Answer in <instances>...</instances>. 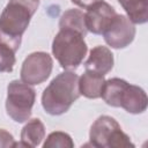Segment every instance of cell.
I'll return each mask as SVG.
<instances>
[{
    "mask_svg": "<svg viewBox=\"0 0 148 148\" xmlns=\"http://www.w3.org/2000/svg\"><path fill=\"white\" fill-rule=\"evenodd\" d=\"M80 96L79 75L72 71H65L58 74L44 89L42 105L46 113L60 116L66 113Z\"/></svg>",
    "mask_w": 148,
    "mask_h": 148,
    "instance_id": "1",
    "label": "cell"
},
{
    "mask_svg": "<svg viewBox=\"0 0 148 148\" xmlns=\"http://www.w3.org/2000/svg\"><path fill=\"white\" fill-rule=\"evenodd\" d=\"M45 139V126L40 119H28V123L21 131V141L25 147H37Z\"/></svg>",
    "mask_w": 148,
    "mask_h": 148,
    "instance_id": "14",
    "label": "cell"
},
{
    "mask_svg": "<svg viewBox=\"0 0 148 148\" xmlns=\"http://www.w3.org/2000/svg\"><path fill=\"white\" fill-rule=\"evenodd\" d=\"M22 38H13L0 32V73H10L16 62L15 53Z\"/></svg>",
    "mask_w": 148,
    "mask_h": 148,
    "instance_id": "11",
    "label": "cell"
},
{
    "mask_svg": "<svg viewBox=\"0 0 148 148\" xmlns=\"http://www.w3.org/2000/svg\"><path fill=\"white\" fill-rule=\"evenodd\" d=\"M116 15V9L105 1L90 6L84 13L87 30L94 35H102Z\"/></svg>",
    "mask_w": 148,
    "mask_h": 148,
    "instance_id": "8",
    "label": "cell"
},
{
    "mask_svg": "<svg viewBox=\"0 0 148 148\" xmlns=\"http://www.w3.org/2000/svg\"><path fill=\"white\" fill-rule=\"evenodd\" d=\"M130 1H132V0H118V2L121 5V6H124L125 3H127V2H130Z\"/></svg>",
    "mask_w": 148,
    "mask_h": 148,
    "instance_id": "20",
    "label": "cell"
},
{
    "mask_svg": "<svg viewBox=\"0 0 148 148\" xmlns=\"http://www.w3.org/2000/svg\"><path fill=\"white\" fill-rule=\"evenodd\" d=\"M14 138L13 135L3 128H0V147L2 148H10L14 146Z\"/></svg>",
    "mask_w": 148,
    "mask_h": 148,
    "instance_id": "18",
    "label": "cell"
},
{
    "mask_svg": "<svg viewBox=\"0 0 148 148\" xmlns=\"http://www.w3.org/2000/svg\"><path fill=\"white\" fill-rule=\"evenodd\" d=\"M114 59L111 50L106 46L97 45L90 50L89 57L84 62V68L86 71L104 76L112 69Z\"/></svg>",
    "mask_w": 148,
    "mask_h": 148,
    "instance_id": "9",
    "label": "cell"
},
{
    "mask_svg": "<svg viewBox=\"0 0 148 148\" xmlns=\"http://www.w3.org/2000/svg\"><path fill=\"white\" fill-rule=\"evenodd\" d=\"M59 28L60 30H73L79 34H81L83 37H86L88 30L86 27L84 21V13L76 8L67 9L62 13L60 21H59Z\"/></svg>",
    "mask_w": 148,
    "mask_h": 148,
    "instance_id": "15",
    "label": "cell"
},
{
    "mask_svg": "<svg viewBox=\"0 0 148 148\" xmlns=\"http://www.w3.org/2000/svg\"><path fill=\"white\" fill-rule=\"evenodd\" d=\"M133 24H143L148 20V0H132L123 6Z\"/></svg>",
    "mask_w": 148,
    "mask_h": 148,
    "instance_id": "16",
    "label": "cell"
},
{
    "mask_svg": "<svg viewBox=\"0 0 148 148\" xmlns=\"http://www.w3.org/2000/svg\"><path fill=\"white\" fill-rule=\"evenodd\" d=\"M38 6L39 0H9L0 15V32L22 38Z\"/></svg>",
    "mask_w": 148,
    "mask_h": 148,
    "instance_id": "3",
    "label": "cell"
},
{
    "mask_svg": "<svg viewBox=\"0 0 148 148\" xmlns=\"http://www.w3.org/2000/svg\"><path fill=\"white\" fill-rule=\"evenodd\" d=\"M148 98L146 91L134 84H128L120 99V108L132 114H139L147 110Z\"/></svg>",
    "mask_w": 148,
    "mask_h": 148,
    "instance_id": "10",
    "label": "cell"
},
{
    "mask_svg": "<svg viewBox=\"0 0 148 148\" xmlns=\"http://www.w3.org/2000/svg\"><path fill=\"white\" fill-rule=\"evenodd\" d=\"M53 68L52 57L46 52H32L23 61L20 76L21 81L30 86L40 84L50 76Z\"/></svg>",
    "mask_w": 148,
    "mask_h": 148,
    "instance_id": "6",
    "label": "cell"
},
{
    "mask_svg": "<svg viewBox=\"0 0 148 148\" xmlns=\"http://www.w3.org/2000/svg\"><path fill=\"white\" fill-rule=\"evenodd\" d=\"M43 147L44 148H57V147L73 148L74 142H73L69 134H67L65 132H61V131H56V132H52L47 135Z\"/></svg>",
    "mask_w": 148,
    "mask_h": 148,
    "instance_id": "17",
    "label": "cell"
},
{
    "mask_svg": "<svg viewBox=\"0 0 148 148\" xmlns=\"http://www.w3.org/2000/svg\"><path fill=\"white\" fill-rule=\"evenodd\" d=\"M102 35L112 49H125L135 37V27L126 15L117 14Z\"/></svg>",
    "mask_w": 148,
    "mask_h": 148,
    "instance_id": "7",
    "label": "cell"
},
{
    "mask_svg": "<svg viewBox=\"0 0 148 148\" xmlns=\"http://www.w3.org/2000/svg\"><path fill=\"white\" fill-rule=\"evenodd\" d=\"M74 5H76V6H79V7H81V8H89L90 6H92V5H95V3H97V2H99V1H103V0H71Z\"/></svg>",
    "mask_w": 148,
    "mask_h": 148,
    "instance_id": "19",
    "label": "cell"
},
{
    "mask_svg": "<svg viewBox=\"0 0 148 148\" xmlns=\"http://www.w3.org/2000/svg\"><path fill=\"white\" fill-rule=\"evenodd\" d=\"M90 145L98 148H127L134 147L130 136L123 132L118 121L110 116L98 117L89 132Z\"/></svg>",
    "mask_w": 148,
    "mask_h": 148,
    "instance_id": "4",
    "label": "cell"
},
{
    "mask_svg": "<svg viewBox=\"0 0 148 148\" xmlns=\"http://www.w3.org/2000/svg\"><path fill=\"white\" fill-rule=\"evenodd\" d=\"M104 82L105 79L103 75L86 71L81 76H79V91L87 98H99Z\"/></svg>",
    "mask_w": 148,
    "mask_h": 148,
    "instance_id": "12",
    "label": "cell"
},
{
    "mask_svg": "<svg viewBox=\"0 0 148 148\" xmlns=\"http://www.w3.org/2000/svg\"><path fill=\"white\" fill-rule=\"evenodd\" d=\"M88 51L84 37L73 30H59L52 42V53L66 71L76 69Z\"/></svg>",
    "mask_w": 148,
    "mask_h": 148,
    "instance_id": "2",
    "label": "cell"
},
{
    "mask_svg": "<svg viewBox=\"0 0 148 148\" xmlns=\"http://www.w3.org/2000/svg\"><path fill=\"white\" fill-rule=\"evenodd\" d=\"M36 101L35 89L23 81L13 80L7 87L6 111L16 123H25L31 116Z\"/></svg>",
    "mask_w": 148,
    "mask_h": 148,
    "instance_id": "5",
    "label": "cell"
},
{
    "mask_svg": "<svg viewBox=\"0 0 148 148\" xmlns=\"http://www.w3.org/2000/svg\"><path fill=\"white\" fill-rule=\"evenodd\" d=\"M128 84L130 83L126 80L119 79V77H112V79L105 80L101 97L108 105L113 108H120L121 95Z\"/></svg>",
    "mask_w": 148,
    "mask_h": 148,
    "instance_id": "13",
    "label": "cell"
}]
</instances>
